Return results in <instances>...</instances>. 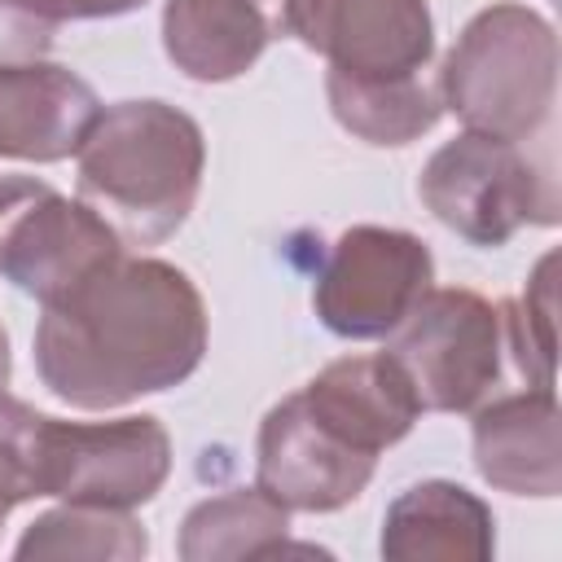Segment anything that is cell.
Returning a JSON list of instances; mask_svg holds the SVG:
<instances>
[{
    "label": "cell",
    "instance_id": "obj_22",
    "mask_svg": "<svg viewBox=\"0 0 562 562\" xmlns=\"http://www.w3.org/2000/svg\"><path fill=\"white\" fill-rule=\"evenodd\" d=\"M31 13H40L44 22L61 26V22H83V18H119L132 13L149 0H22Z\"/></svg>",
    "mask_w": 562,
    "mask_h": 562
},
{
    "label": "cell",
    "instance_id": "obj_6",
    "mask_svg": "<svg viewBox=\"0 0 562 562\" xmlns=\"http://www.w3.org/2000/svg\"><path fill=\"white\" fill-rule=\"evenodd\" d=\"M123 255L119 233L83 202L31 176H0V277L53 303Z\"/></svg>",
    "mask_w": 562,
    "mask_h": 562
},
{
    "label": "cell",
    "instance_id": "obj_11",
    "mask_svg": "<svg viewBox=\"0 0 562 562\" xmlns=\"http://www.w3.org/2000/svg\"><path fill=\"white\" fill-rule=\"evenodd\" d=\"M474 465L509 496L562 492V413L553 386H527L474 408Z\"/></svg>",
    "mask_w": 562,
    "mask_h": 562
},
{
    "label": "cell",
    "instance_id": "obj_3",
    "mask_svg": "<svg viewBox=\"0 0 562 562\" xmlns=\"http://www.w3.org/2000/svg\"><path fill=\"white\" fill-rule=\"evenodd\" d=\"M439 97L465 132L531 140L558 105L553 26L518 0L479 9L443 57Z\"/></svg>",
    "mask_w": 562,
    "mask_h": 562
},
{
    "label": "cell",
    "instance_id": "obj_16",
    "mask_svg": "<svg viewBox=\"0 0 562 562\" xmlns=\"http://www.w3.org/2000/svg\"><path fill=\"white\" fill-rule=\"evenodd\" d=\"M325 97L334 119L364 145H408L426 136L443 114V97L435 83H426V75L360 79V75L329 70Z\"/></svg>",
    "mask_w": 562,
    "mask_h": 562
},
{
    "label": "cell",
    "instance_id": "obj_19",
    "mask_svg": "<svg viewBox=\"0 0 562 562\" xmlns=\"http://www.w3.org/2000/svg\"><path fill=\"white\" fill-rule=\"evenodd\" d=\"M553 268L558 259L544 255L522 290V299L501 303L505 312V347L514 351L527 386H553Z\"/></svg>",
    "mask_w": 562,
    "mask_h": 562
},
{
    "label": "cell",
    "instance_id": "obj_10",
    "mask_svg": "<svg viewBox=\"0 0 562 562\" xmlns=\"http://www.w3.org/2000/svg\"><path fill=\"white\" fill-rule=\"evenodd\" d=\"M373 470L378 457L338 439L303 404L299 391L285 395L277 408H268L259 426V457H255L259 487L290 514H334L351 505L369 487Z\"/></svg>",
    "mask_w": 562,
    "mask_h": 562
},
{
    "label": "cell",
    "instance_id": "obj_7",
    "mask_svg": "<svg viewBox=\"0 0 562 562\" xmlns=\"http://www.w3.org/2000/svg\"><path fill=\"white\" fill-rule=\"evenodd\" d=\"M435 259L422 237L382 224L347 228L312 290L321 325L338 338H386L430 290Z\"/></svg>",
    "mask_w": 562,
    "mask_h": 562
},
{
    "label": "cell",
    "instance_id": "obj_1",
    "mask_svg": "<svg viewBox=\"0 0 562 562\" xmlns=\"http://www.w3.org/2000/svg\"><path fill=\"white\" fill-rule=\"evenodd\" d=\"M202 356L206 303L167 259H110L44 303L35 329L40 382L88 413L180 386Z\"/></svg>",
    "mask_w": 562,
    "mask_h": 562
},
{
    "label": "cell",
    "instance_id": "obj_21",
    "mask_svg": "<svg viewBox=\"0 0 562 562\" xmlns=\"http://www.w3.org/2000/svg\"><path fill=\"white\" fill-rule=\"evenodd\" d=\"M57 26L31 13L22 0H0V66L18 61H40L53 44Z\"/></svg>",
    "mask_w": 562,
    "mask_h": 562
},
{
    "label": "cell",
    "instance_id": "obj_20",
    "mask_svg": "<svg viewBox=\"0 0 562 562\" xmlns=\"http://www.w3.org/2000/svg\"><path fill=\"white\" fill-rule=\"evenodd\" d=\"M44 435L48 413L0 391V501L9 509L44 496Z\"/></svg>",
    "mask_w": 562,
    "mask_h": 562
},
{
    "label": "cell",
    "instance_id": "obj_12",
    "mask_svg": "<svg viewBox=\"0 0 562 562\" xmlns=\"http://www.w3.org/2000/svg\"><path fill=\"white\" fill-rule=\"evenodd\" d=\"M101 114L97 92L57 61L0 66V158L61 162Z\"/></svg>",
    "mask_w": 562,
    "mask_h": 562
},
{
    "label": "cell",
    "instance_id": "obj_13",
    "mask_svg": "<svg viewBox=\"0 0 562 562\" xmlns=\"http://www.w3.org/2000/svg\"><path fill=\"white\" fill-rule=\"evenodd\" d=\"M281 35V0H167L162 48L198 83L246 75Z\"/></svg>",
    "mask_w": 562,
    "mask_h": 562
},
{
    "label": "cell",
    "instance_id": "obj_14",
    "mask_svg": "<svg viewBox=\"0 0 562 562\" xmlns=\"http://www.w3.org/2000/svg\"><path fill=\"white\" fill-rule=\"evenodd\" d=\"M303 404L351 448L386 452L417 422V400L386 351L378 356H342L325 364L303 391Z\"/></svg>",
    "mask_w": 562,
    "mask_h": 562
},
{
    "label": "cell",
    "instance_id": "obj_23",
    "mask_svg": "<svg viewBox=\"0 0 562 562\" xmlns=\"http://www.w3.org/2000/svg\"><path fill=\"white\" fill-rule=\"evenodd\" d=\"M4 382H9V334L0 329V391H4Z\"/></svg>",
    "mask_w": 562,
    "mask_h": 562
},
{
    "label": "cell",
    "instance_id": "obj_8",
    "mask_svg": "<svg viewBox=\"0 0 562 562\" xmlns=\"http://www.w3.org/2000/svg\"><path fill=\"white\" fill-rule=\"evenodd\" d=\"M171 474V435L158 417L57 422L44 435V496L66 505L136 509Z\"/></svg>",
    "mask_w": 562,
    "mask_h": 562
},
{
    "label": "cell",
    "instance_id": "obj_18",
    "mask_svg": "<svg viewBox=\"0 0 562 562\" xmlns=\"http://www.w3.org/2000/svg\"><path fill=\"white\" fill-rule=\"evenodd\" d=\"M22 562L31 558H88V562H136L149 553L145 527L132 518V509H105V505H57L40 514L18 549Z\"/></svg>",
    "mask_w": 562,
    "mask_h": 562
},
{
    "label": "cell",
    "instance_id": "obj_24",
    "mask_svg": "<svg viewBox=\"0 0 562 562\" xmlns=\"http://www.w3.org/2000/svg\"><path fill=\"white\" fill-rule=\"evenodd\" d=\"M4 518H9V505H4V501H0V527H4Z\"/></svg>",
    "mask_w": 562,
    "mask_h": 562
},
{
    "label": "cell",
    "instance_id": "obj_9",
    "mask_svg": "<svg viewBox=\"0 0 562 562\" xmlns=\"http://www.w3.org/2000/svg\"><path fill=\"white\" fill-rule=\"evenodd\" d=\"M281 31L360 79L422 75L435 57L426 0H281Z\"/></svg>",
    "mask_w": 562,
    "mask_h": 562
},
{
    "label": "cell",
    "instance_id": "obj_15",
    "mask_svg": "<svg viewBox=\"0 0 562 562\" xmlns=\"http://www.w3.org/2000/svg\"><path fill=\"white\" fill-rule=\"evenodd\" d=\"M378 549L391 562H483L496 549V518L470 487L426 479L391 501Z\"/></svg>",
    "mask_w": 562,
    "mask_h": 562
},
{
    "label": "cell",
    "instance_id": "obj_4",
    "mask_svg": "<svg viewBox=\"0 0 562 562\" xmlns=\"http://www.w3.org/2000/svg\"><path fill=\"white\" fill-rule=\"evenodd\" d=\"M422 206L470 246H505L522 224H558V180L518 140L461 132L439 145L417 180Z\"/></svg>",
    "mask_w": 562,
    "mask_h": 562
},
{
    "label": "cell",
    "instance_id": "obj_17",
    "mask_svg": "<svg viewBox=\"0 0 562 562\" xmlns=\"http://www.w3.org/2000/svg\"><path fill=\"white\" fill-rule=\"evenodd\" d=\"M290 531V509L277 505L259 483L233 487L193 505L180 522L184 562H224V558H272Z\"/></svg>",
    "mask_w": 562,
    "mask_h": 562
},
{
    "label": "cell",
    "instance_id": "obj_2",
    "mask_svg": "<svg viewBox=\"0 0 562 562\" xmlns=\"http://www.w3.org/2000/svg\"><path fill=\"white\" fill-rule=\"evenodd\" d=\"M75 162L79 198L119 233V241L158 246L198 202L206 140L202 127L167 101H119L92 119Z\"/></svg>",
    "mask_w": 562,
    "mask_h": 562
},
{
    "label": "cell",
    "instance_id": "obj_5",
    "mask_svg": "<svg viewBox=\"0 0 562 562\" xmlns=\"http://www.w3.org/2000/svg\"><path fill=\"white\" fill-rule=\"evenodd\" d=\"M386 338L422 413H474L501 382L505 312L474 290L430 285Z\"/></svg>",
    "mask_w": 562,
    "mask_h": 562
}]
</instances>
